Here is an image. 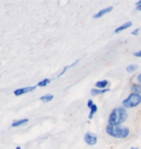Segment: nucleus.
Returning <instances> with one entry per match:
<instances>
[{"label": "nucleus", "mask_w": 141, "mask_h": 149, "mask_svg": "<svg viewBox=\"0 0 141 149\" xmlns=\"http://www.w3.org/2000/svg\"><path fill=\"white\" fill-rule=\"evenodd\" d=\"M128 118V113L126 109L123 107H117L114 109L113 112L110 113L108 120V125L111 126H120L125 121H127Z\"/></svg>", "instance_id": "1"}, {"label": "nucleus", "mask_w": 141, "mask_h": 149, "mask_svg": "<svg viewBox=\"0 0 141 149\" xmlns=\"http://www.w3.org/2000/svg\"><path fill=\"white\" fill-rule=\"evenodd\" d=\"M106 133L111 137L115 138H126L128 137L130 130L128 127H121V126H111L107 125L106 127Z\"/></svg>", "instance_id": "2"}, {"label": "nucleus", "mask_w": 141, "mask_h": 149, "mask_svg": "<svg viewBox=\"0 0 141 149\" xmlns=\"http://www.w3.org/2000/svg\"><path fill=\"white\" fill-rule=\"evenodd\" d=\"M141 103V95L136 93H130L127 99L123 100L122 107L123 109H130V107H136Z\"/></svg>", "instance_id": "3"}, {"label": "nucleus", "mask_w": 141, "mask_h": 149, "mask_svg": "<svg viewBox=\"0 0 141 149\" xmlns=\"http://www.w3.org/2000/svg\"><path fill=\"white\" fill-rule=\"evenodd\" d=\"M85 143L90 146H94L97 144V135H95L93 133H86L84 136Z\"/></svg>", "instance_id": "4"}, {"label": "nucleus", "mask_w": 141, "mask_h": 149, "mask_svg": "<svg viewBox=\"0 0 141 149\" xmlns=\"http://www.w3.org/2000/svg\"><path fill=\"white\" fill-rule=\"evenodd\" d=\"M35 86H33V87H27V88H20V89H17V90H14L13 91V94L14 95H22L24 93H28V92H31L33 90H35Z\"/></svg>", "instance_id": "5"}, {"label": "nucleus", "mask_w": 141, "mask_h": 149, "mask_svg": "<svg viewBox=\"0 0 141 149\" xmlns=\"http://www.w3.org/2000/svg\"><path fill=\"white\" fill-rule=\"evenodd\" d=\"M114 10V7H107V8H105V9L103 10H100V11H98L96 14H94V19H99V18H102V17H104L105 14H107L109 13V12H111Z\"/></svg>", "instance_id": "6"}, {"label": "nucleus", "mask_w": 141, "mask_h": 149, "mask_svg": "<svg viewBox=\"0 0 141 149\" xmlns=\"http://www.w3.org/2000/svg\"><path fill=\"white\" fill-rule=\"evenodd\" d=\"M28 123H29L28 118H22V120L13 121L12 124H11V126H12V127H18V126H21V125H25V124H28Z\"/></svg>", "instance_id": "7"}, {"label": "nucleus", "mask_w": 141, "mask_h": 149, "mask_svg": "<svg viewBox=\"0 0 141 149\" xmlns=\"http://www.w3.org/2000/svg\"><path fill=\"white\" fill-rule=\"evenodd\" d=\"M96 89H107V86L109 84L108 80H100L96 82Z\"/></svg>", "instance_id": "8"}, {"label": "nucleus", "mask_w": 141, "mask_h": 149, "mask_svg": "<svg viewBox=\"0 0 141 149\" xmlns=\"http://www.w3.org/2000/svg\"><path fill=\"white\" fill-rule=\"evenodd\" d=\"M132 25V23L130 22V21H128V22H126V23L121 24L120 26H118L116 30H115V33H119L121 32V31H123V30H126V29H129L130 26Z\"/></svg>", "instance_id": "9"}, {"label": "nucleus", "mask_w": 141, "mask_h": 149, "mask_svg": "<svg viewBox=\"0 0 141 149\" xmlns=\"http://www.w3.org/2000/svg\"><path fill=\"white\" fill-rule=\"evenodd\" d=\"M109 91V88L107 89H92V91H90V93H92V95H98V94H103V93H106Z\"/></svg>", "instance_id": "10"}, {"label": "nucleus", "mask_w": 141, "mask_h": 149, "mask_svg": "<svg viewBox=\"0 0 141 149\" xmlns=\"http://www.w3.org/2000/svg\"><path fill=\"white\" fill-rule=\"evenodd\" d=\"M132 93H136V94H140L141 95V84H133L130 87Z\"/></svg>", "instance_id": "11"}, {"label": "nucleus", "mask_w": 141, "mask_h": 149, "mask_svg": "<svg viewBox=\"0 0 141 149\" xmlns=\"http://www.w3.org/2000/svg\"><path fill=\"white\" fill-rule=\"evenodd\" d=\"M53 94H44V95H42L41 98H40V100L42 101V102L47 103V102H50V101H52L53 100Z\"/></svg>", "instance_id": "12"}, {"label": "nucleus", "mask_w": 141, "mask_h": 149, "mask_svg": "<svg viewBox=\"0 0 141 149\" xmlns=\"http://www.w3.org/2000/svg\"><path fill=\"white\" fill-rule=\"evenodd\" d=\"M138 68H139V66L138 65H129L127 67V71L129 72V74H132V72H135Z\"/></svg>", "instance_id": "13"}, {"label": "nucleus", "mask_w": 141, "mask_h": 149, "mask_svg": "<svg viewBox=\"0 0 141 149\" xmlns=\"http://www.w3.org/2000/svg\"><path fill=\"white\" fill-rule=\"evenodd\" d=\"M77 63H78V61H76L75 63H73V64H72V65H70V66H65V67H64V69L62 70L61 72L59 74V76H57V77H61L62 74H65V72H66V70H67V69H70V67H73V66H75L76 64H77Z\"/></svg>", "instance_id": "14"}, {"label": "nucleus", "mask_w": 141, "mask_h": 149, "mask_svg": "<svg viewBox=\"0 0 141 149\" xmlns=\"http://www.w3.org/2000/svg\"><path fill=\"white\" fill-rule=\"evenodd\" d=\"M96 112H97V105H96V104H94L93 107H90V120L94 117V114L96 113Z\"/></svg>", "instance_id": "15"}, {"label": "nucleus", "mask_w": 141, "mask_h": 149, "mask_svg": "<svg viewBox=\"0 0 141 149\" xmlns=\"http://www.w3.org/2000/svg\"><path fill=\"white\" fill-rule=\"evenodd\" d=\"M51 82V79H44L42 80V81H40L38 84V87H45V86H47V84Z\"/></svg>", "instance_id": "16"}, {"label": "nucleus", "mask_w": 141, "mask_h": 149, "mask_svg": "<svg viewBox=\"0 0 141 149\" xmlns=\"http://www.w3.org/2000/svg\"><path fill=\"white\" fill-rule=\"evenodd\" d=\"M137 11H141V0L140 1H138V2H137Z\"/></svg>", "instance_id": "17"}, {"label": "nucleus", "mask_w": 141, "mask_h": 149, "mask_svg": "<svg viewBox=\"0 0 141 149\" xmlns=\"http://www.w3.org/2000/svg\"><path fill=\"white\" fill-rule=\"evenodd\" d=\"M93 105H94V102H93L92 100H88V102H87V107H88L90 109V107H93Z\"/></svg>", "instance_id": "18"}, {"label": "nucleus", "mask_w": 141, "mask_h": 149, "mask_svg": "<svg viewBox=\"0 0 141 149\" xmlns=\"http://www.w3.org/2000/svg\"><path fill=\"white\" fill-rule=\"evenodd\" d=\"M133 55L136 56V57H141V49H140V51L136 52V53H135V54H133Z\"/></svg>", "instance_id": "19"}, {"label": "nucleus", "mask_w": 141, "mask_h": 149, "mask_svg": "<svg viewBox=\"0 0 141 149\" xmlns=\"http://www.w3.org/2000/svg\"><path fill=\"white\" fill-rule=\"evenodd\" d=\"M137 81L139 82V84H141V74H139L137 76Z\"/></svg>", "instance_id": "20"}, {"label": "nucleus", "mask_w": 141, "mask_h": 149, "mask_svg": "<svg viewBox=\"0 0 141 149\" xmlns=\"http://www.w3.org/2000/svg\"><path fill=\"white\" fill-rule=\"evenodd\" d=\"M138 33H139V29H136L135 31H132L131 34L132 35H138Z\"/></svg>", "instance_id": "21"}, {"label": "nucleus", "mask_w": 141, "mask_h": 149, "mask_svg": "<svg viewBox=\"0 0 141 149\" xmlns=\"http://www.w3.org/2000/svg\"><path fill=\"white\" fill-rule=\"evenodd\" d=\"M16 149H21V147H20V146H17V148Z\"/></svg>", "instance_id": "22"}, {"label": "nucleus", "mask_w": 141, "mask_h": 149, "mask_svg": "<svg viewBox=\"0 0 141 149\" xmlns=\"http://www.w3.org/2000/svg\"><path fill=\"white\" fill-rule=\"evenodd\" d=\"M131 149H138V148H131Z\"/></svg>", "instance_id": "23"}]
</instances>
